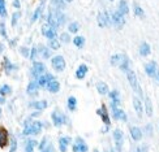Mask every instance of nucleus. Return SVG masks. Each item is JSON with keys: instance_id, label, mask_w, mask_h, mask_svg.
I'll return each instance as SVG.
<instances>
[{"instance_id": "nucleus-1", "label": "nucleus", "mask_w": 159, "mask_h": 152, "mask_svg": "<svg viewBox=\"0 0 159 152\" xmlns=\"http://www.w3.org/2000/svg\"><path fill=\"white\" fill-rule=\"evenodd\" d=\"M65 22V16L59 9H51L48 15V25H51L54 29H57L63 26Z\"/></svg>"}, {"instance_id": "nucleus-2", "label": "nucleus", "mask_w": 159, "mask_h": 152, "mask_svg": "<svg viewBox=\"0 0 159 152\" xmlns=\"http://www.w3.org/2000/svg\"><path fill=\"white\" fill-rule=\"evenodd\" d=\"M42 130V122L39 121H33V122H26L25 129H24V135H37L41 133Z\"/></svg>"}, {"instance_id": "nucleus-3", "label": "nucleus", "mask_w": 159, "mask_h": 152, "mask_svg": "<svg viewBox=\"0 0 159 152\" xmlns=\"http://www.w3.org/2000/svg\"><path fill=\"white\" fill-rule=\"evenodd\" d=\"M127 78H128L129 85L132 86V89H133V91H136L140 98H143V92H142V90H141V87H140V85H138L136 73H134L133 70H130V69H129V70L127 72Z\"/></svg>"}, {"instance_id": "nucleus-4", "label": "nucleus", "mask_w": 159, "mask_h": 152, "mask_svg": "<svg viewBox=\"0 0 159 152\" xmlns=\"http://www.w3.org/2000/svg\"><path fill=\"white\" fill-rule=\"evenodd\" d=\"M111 22H112V25H115L117 29H121L123 26L125 25V17H124V15H121L119 11H115V12H112L111 13Z\"/></svg>"}, {"instance_id": "nucleus-5", "label": "nucleus", "mask_w": 159, "mask_h": 152, "mask_svg": "<svg viewBox=\"0 0 159 152\" xmlns=\"http://www.w3.org/2000/svg\"><path fill=\"white\" fill-rule=\"evenodd\" d=\"M51 64H52V68H54L56 72H63L65 69V60H64V57L60 56V55L52 57Z\"/></svg>"}, {"instance_id": "nucleus-6", "label": "nucleus", "mask_w": 159, "mask_h": 152, "mask_svg": "<svg viewBox=\"0 0 159 152\" xmlns=\"http://www.w3.org/2000/svg\"><path fill=\"white\" fill-rule=\"evenodd\" d=\"M98 24H99L101 28H107V26L112 25L111 16L108 15V12H99V15H98Z\"/></svg>"}, {"instance_id": "nucleus-7", "label": "nucleus", "mask_w": 159, "mask_h": 152, "mask_svg": "<svg viewBox=\"0 0 159 152\" xmlns=\"http://www.w3.org/2000/svg\"><path fill=\"white\" fill-rule=\"evenodd\" d=\"M114 139H115V144H116V148L117 151L120 152L123 148V143H124V134L120 129H115L114 130Z\"/></svg>"}, {"instance_id": "nucleus-8", "label": "nucleus", "mask_w": 159, "mask_h": 152, "mask_svg": "<svg viewBox=\"0 0 159 152\" xmlns=\"http://www.w3.org/2000/svg\"><path fill=\"white\" fill-rule=\"evenodd\" d=\"M51 117H52V121H54L55 126H61V125H64L65 121H67L65 116L61 113V112H59V111H54V112H52Z\"/></svg>"}, {"instance_id": "nucleus-9", "label": "nucleus", "mask_w": 159, "mask_h": 152, "mask_svg": "<svg viewBox=\"0 0 159 152\" xmlns=\"http://www.w3.org/2000/svg\"><path fill=\"white\" fill-rule=\"evenodd\" d=\"M44 72H46L44 64H43V63H38V61H35L34 65H33V69H31V76H33V77H35V78H38L39 76H42Z\"/></svg>"}, {"instance_id": "nucleus-10", "label": "nucleus", "mask_w": 159, "mask_h": 152, "mask_svg": "<svg viewBox=\"0 0 159 152\" xmlns=\"http://www.w3.org/2000/svg\"><path fill=\"white\" fill-rule=\"evenodd\" d=\"M42 34L48 39H54V38H56V29H54L51 25L46 24L42 26Z\"/></svg>"}, {"instance_id": "nucleus-11", "label": "nucleus", "mask_w": 159, "mask_h": 152, "mask_svg": "<svg viewBox=\"0 0 159 152\" xmlns=\"http://www.w3.org/2000/svg\"><path fill=\"white\" fill-rule=\"evenodd\" d=\"M89 147L81 138H77L76 139V143L73 144V152H88Z\"/></svg>"}, {"instance_id": "nucleus-12", "label": "nucleus", "mask_w": 159, "mask_h": 152, "mask_svg": "<svg viewBox=\"0 0 159 152\" xmlns=\"http://www.w3.org/2000/svg\"><path fill=\"white\" fill-rule=\"evenodd\" d=\"M52 79H55L52 74H42V76H39L37 78V82H38V85L41 86V87H43V86H47V83L51 82Z\"/></svg>"}, {"instance_id": "nucleus-13", "label": "nucleus", "mask_w": 159, "mask_h": 152, "mask_svg": "<svg viewBox=\"0 0 159 152\" xmlns=\"http://www.w3.org/2000/svg\"><path fill=\"white\" fill-rule=\"evenodd\" d=\"M8 146V131L3 126H0V147L4 148Z\"/></svg>"}, {"instance_id": "nucleus-14", "label": "nucleus", "mask_w": 159, "mask_h": 152, "mask_svg": "<svg viewBox=\"0 0 159 152\" xmlns=\"http://www.w3.org/2000/svg\"><path fill=\"white\" fill-rule=\"evenodd\" d=\"M145 72L148 73L149 77L151 78H154L155 74H157V72H158V68H157V64L154 61H151L149 64H146V67H145Z\"/></svg>"}, {"instance_id": "nucleus-15", "label": "nucleus", "mask_w": 159, "mask_h": 152, "mask_svg": "<svg viewBox=\"0 0 159 152\" xmlns=\"http://www.w3.org/2000/svg\"><path fill=\"white\" fill-rule=\"evenodd\" d=\"M112 115H114V118L120 121H127V115L124 113V111L119 109L117 107H112Z\"/></svg>"}, {"instance_id": "nucleus-16", "label": "nucleus", "mask_w": 159, "mask_h": 152, "mask_svg": "<svg viewBox=\"0 0 159 152\" xmlns=\"http://www.w3.org/2000/svg\"><path fill=\"white\" fill-rule=\"evenodd\" d=\"M44 3H46V0H41V4H39V5L37 7L35 12L33 13V18H31V22H35L37 20H38L39 17H41L42 12H43V8H44Z\"/></svg>"}, {"instance_id": "nucleus-17", "label": "nucleus", "mask_w": 159, "mask_h": 152, "mask_svg": "<svg viewBox=\"0 0 159 152\" xmlns=\"http://www.w3.org/2000/svg\"><path fill=\"white\" fill-rule=\"evenodd\" d=\"M70 138L69 137H61L59 139V148H60L61 152H67V148H68V144L70 143Z\"/></svg>"}, {"instance_id": "nucleus-18", "label": "nucleus", "mask_w": 159, "mask_h": 152, "mask_svg": "<svg viewBox=\"0 0 159 152\" xmlns=\"http://www.w3.org/2000/svg\"><path fill=\"white\" fill-rule=\"evenodd\" d=\"M110 98H111V107H117L120 104V95H119V91L117 90H114L110 92Z\"/></svg>"}, {"instance_id": "nucleus-19", "label": "nucleus", "mask_w": 159, "mask_h": 152, "mask_svg": "<svg viewBox=\"0 0 159 152\" xmlns=\"http://www.w3.org/2000/svg\"><path fill=\"white\" fill-rule=\"evenodd\" d=\"M133 107H134V111L137 112V115L142 117V113H143V107H142V102H141V99H138V98H134L133 99Z\"/></svg>"}, {"instance_id": "nucleus-20", "label": "nucleus", "mask_w": 159, "mask_h": 152, "mask_svg": "<svg viewBox=\"0 0 159 152\" xmlns=\"http://www.w3.org/2000/svg\"><path fill=\"white\" fill-rule=\"evenodd\" d=\"M97 113L102 117L103 122L108 126V125H110V117H108V115H107V111H106V105H104V104L102 105V108H101V109H98V111H97Z\"/></svg>"}, {"instance_id": "nucleus-21", "label": "nucleus", "mask_w": 159, "mask_h": 152, "mask_svg": "<svg viewBox=\"0 0 159 152\" xmlns=\"http://www.w3.org/2000/svg\"><path fill=\"white\" fill-rule=\"evenodd\" d=\"M130 137L133 138L134 141H141V138H142V131L140 128H137V126H132L130 128Z\"/></svg>"}, {"instance_id": "nucleus-22", "label": "nucleus", "mask_w": 159, "mask_h": 152, "mask_svg": "<svg viewBox=\"0 0 159 152\" xmlns=\"http://www.w3.org/2000/svg\"><path fill=\"white\" fill-rule=\"evenodd\" d=\"M47 89H48L50 92L55 94V92H57L59 90H60V83H59L57 81H55V79H52L51 82L47 83Z\"/></svg>"}, {"instance_id": "nucleus-23", "label": "nucleus", "mask_w": 159, "mask_h": 152, "mask_svg": "<svg viewBox=\"0 0 159 152\" xmlns=\"http://www.w3.org/2000/svg\"><path fill=\"white\" fill-rule=\"evenodd\" d=\"M38 89H39V85L37 81H31L29 85H28V94L29 95H35L38 92Z\"/></svg>"}, {"instance_id": "nucleus-24", "label": "nucleus", "mask_w": 159, "mask_h": 152, "mask_svg": "<svg viewBox=\"0 0 159 152\" xmlns=\"http://www.w3.org/2000/svg\"><path fill=\"white\" fill-rule=\"evenodd\" d=\"M86 73H88V67H86L85 64H82V65H80V67H78V69L76 72V77L78 79H84Z\"/></svg>"}, {"instance_id": "nucleus-25", "label": "nucleus", "mask_w": 159, "mask_h": 152, "mask_svg": "<svg viewBox=\"0 0 159 152\" xmlns=\"http://www.w3.org/2000/svg\"><path fill=\"white\" fill-rule=\"evenodd\" d=\"M119 12H120L121 15H124V16L128 15L129 7H128V2H127V0H120V3H119Z\"/></svg>"}, {"instance_id": "nucleus-26", "label": "nucleus", "mask_w": 159, "mask_h": 152, "mask_svg": "<svg viewBox=\"0 0 159 152\" xmlns=\"http://www.w3.org/2000/svg\"><path fill=\"white\" fill-rule=\"evenodd\" d=\"M30 107L35 108L37 111H43V109L47 108V102H46V100H39V102L30 103Z\"/></svg>"}, {"instance_id": "nucleus-27", "label": "nucleus", "mask_w": 159, "mask_h": 152, "mask_svg": "<svg viewBox=\"0 0 159 152\" xmlns=\"http://www.w3.org/2000/svg\"><path fill=\"white\" fill-rule=\"evenodd\" d=\"M150 52H151V50H150L149 43L142 42L141 46H140V54H141V56H149Z\"/></svg>"}, {"instance_id": "nucleus-28", "label": "nucleus", "mask_w": 159, "mask_h": 152, "mask_svg": "<svg viewBox=\"0 0 159 152\" xmlns=\"http://www.w3.org/2000/svg\"><path fill=\"white\" fill-rule=\"evenodd\" d=\"M125 59V55H121V54H117V55H114L111 57V64L115 65V67H119L121 64V61Z\"/></svg>"}, {"instance_id": "nucleus-29", "label": "nucleus", "mask_w": 159, "mask_h": 152, "mask_svg": "<svg viewBox=\"0 0 159 152\" xmlns=\"http://www.w3.org/2000/svg\"><path fill=\"white\" fill-rule=\"evenodd\" d=\"M97 90H98V92L101 95L108 94V86H107V83H104V82H98L97 83Z\"/></svg>"}, {"instance_id": "nucleus-30", "label": "nucleus", "mask_w": 159, "mask_h": 152, "mask_svg": "<svg viewBox=\"0 0 159 152\" xmlns=\"http://www.w3.org/2000/svg\"><path fill=\"white\" fill-rule=\"evenodd\" d=\"M37 146V141H28L26 142V146H25V152H34V147Z\"/></svg>"}, {"instance_id": "nucleus-31", "label": "nucleus", "mask_w": 159, "mask_h": 152, "mask_svg": "<svg viewBox=\"0 0 159 152\" xmlns=\"http://www.w3.org/2000/svg\"><path fill=\"white\" fill-rule=\"evenodd\" d=\"M145 104H146V108H145V111H146V115L150 117L153 116V107H151V100L146 96V99H145Z\"/></svg>"}, {"instance_id": "nucleus-32", "label": "nucleus", "mask_w": 159, "mask_h": 152, "mask_svg": "<svg viewBox=\"0 0 159 152\" xmlns=\"http://www.w3.org/2000/svg\"><path fill=\"white\" fill-rule=\"evenodd\" d=\"M48 47L51 48V50H59L60 48V42L57 41L56 38H54V39H50V43H48Z\"/></svg>"}, {"instance_id": "nucleus-33", "label": "nucleus", "mask_w": 159, "mask_h": 152, "mask_svg": "<svg viewBox=\"0 0 159 152\" xmlns=\"http://www.w3.org/2000/svg\"><path fill=\"white\" fill-rule=\"evenodd\" d=\"M77 107V100H76V98L75 96H69L68 98V108L69 111H75Z\"/></svg>"}, {"instance_id": "nucleus-34", "label": "nucleus", "mask_w": 159, "mask_h": 152, "mask_svg": "<svg viewBox=\"0 0 159 152\" xmlns=\"http://www.w3.org/2000/svg\"><path fill=\"white\" fill-rule=\"evenodd\" d=\"M11 92H12L11 86H8V85H2V86H0V94H2L3 96L9 95Z\"/></svg>"}, {"instance_id": "nucleus-35", "label": "nucleus", "mask_w": 159, "mask_h": 152, "mask_svg": "<svg viewBox=\"0 0 159 152\" xmlns=\"http://www.w3.org/2000/svg\"><path fill=\"white\" fill-rule=\"evenodd\" d=\"M119 68H120L123 72H128V70H129V60H128L127 56H125V59L121 61V64L119 65Z\"/></svg>"}, {"instance_id": "nucleus-36", "label": "nucleus", "mask_w": 159, "mask_h": 152, "mask_svg": "<svg viewBox=\"0 0 159 152\" xmlns=\"http://www.w3.org/2000/svg\"><path fill=\"white\" fill-rule=\"evenodd\" d=\"M51 4H52V7H55V8L59 11L65 8V4L61 2V0H51Z\"/></svg>"}, {"instance_id": "nucleus-37", "label": "nucleus", "mask_w": 159, "mask_h": 152, "mask_svg": "<svg viewBox=\"0 0 159 152\" xmlns=\"http://www.w3.org/2000/svg\"><path fill=\"white\" fill-rule=\"evenodd\" d=\"M73 43H75V46H77L78 48H82V46L85 44V38L84 37H76L73 39Z\"/></svg>"}, {"instance_id": "nucleus-38", "label": "nucleus", "mask_w": 159, "mask_h": 152, "mask_svg": "<svg viewBox=\"0 0 159 152\" xmlns=\"http://www.w3.org/2000/svg\"><path fill=\"white\" fill-rule=\"evenodd\" d=\"M134 16H137V17H140V18H143L145 17V12L142 11V8L140 5H134Z\"/></svg>"}, {"instance_id": "nucleus-39", "label": "nucleus", "mask_w": 159, "mask_h": 152, "mask_svg": "<svg viewBox=\"0 0 159 152\" xmlns=\"http://www.w3.org/2000/svg\"><path fill=\"white\" fill-rule=\"evenodd\" d=\"M0 17H7V9H5V0H0Z\"/></svg>"}, {"instance_id": "nucleus-40", "label": "nucleus", "mask_w": 159, "mask_h": 152, "mask_svg": "<svg viewBox=\"0 0 159 152\" xmlns=\"http://www.w3.org/2000/svg\"><path fill=\"white\" fill-rule=\"evenodd\" d=\"M68 30H69V33H73V34H75V33H77L80 30V26H78L77 22H72L68 26Z\"/></svg>"}, {"instance_id": "nucleus-41", "label": "nucleus", "mask_w": 159, "mask_h": 152, "mask_svg": "<svg viewBox=\"0 0 159 152\" xmlns=\"http://www.w3.org/2000/svg\"><path fill=\"white\" fill-rule=\"evenodd\" d=\"M20 17H21V13H20V12L13 13V16H12V26H13V28L16 26V24H17V21H18Z\"/></svg>"}, {"instance_id": "nucleus-42", "label": "nucleus", "mask_w": 159, "mask_h": 152, "mask_svg": "<svg viewBox=\"0 0 159 152\" xmlns=\"http://www.w3.org/2000/svg\"><path fill=\"white\" fill-rule=\"evenodd\" d=\"M0 34H2V37H3V38L8 39V35H7V31H5V24H4L3 21L0 22Z\"/></svg>"}, {"instance_id": "nucleus-43", "label": "nucleus", "mask_w": 159, "mask_h": 152, "mask_svg": "<svg viewBox=\"0 0 159 152\" xmlns=\"http://www.w3.org/2000/svg\"><path fill=\"white\" fill-rule=\"evenodd\" d=\"M41 54H42V56L44 57V59H48L50 57V48H46V47H41Z\"/></svg>"}, {"instance_id": "nucleus-44", "label": "nucleus", "mask_w": 159, "mask_h": 152, "mask_svg": "<svg viewBox=\"0 0 159 152\" xmlns=\"http://www.w3.org/2000/svg\"><path fill=\"white\" fill-rule=\"evenodd\" d=\"M37 54H38V48H37V47H33V48H31V54L29 55L30 60H35V57H37Z\"/></svg>"}, {"instance_id": "nucleus-45", "label": "nucleus", "mask_w": 159, "mask_h": 152, "mask_svg": "<svg viewBox=\"0 0 159 152\" xmlns=\"http://www.w3.org/2000/svg\"><path fill=\"white\" fill-rule=\"evenodd\" d=\"M60 39H61V42H63V43H69V41H70V39H69V35L67 34V33H63V34L60 35Z\"/></svg>"}, {"instance_id": "nucleus-46", "label": "nucleus", "mask_w": 159, "mask_h": 152, "mask_svg": "<svg viewBox=\"0 0 159 152\" xmlns=\"http://www.w3.org/2000/svg\"><path fill=\"white\" fill-rule=\"evenodd\" d=\"M16 150H17V142H16V139H13V141H12V146H11V151H9V152H16Z\"/></svg>"}, {"instance_id": "nucleus-47", "label": "nucleus", "mask_w": 159, "mask_h": 152, "mask_svg": "<svg viewBox=\"0 0 159 152\" xmlns=\"http://www.w3.org/2000/svg\"><path fill=\"white\" fill-rule=\"evenodd\" d=\"M134 152H148V146H140V147H137Z\"/></svg>"}, {"instance_id": "nucleus-48", "label": "nucleus", "mask_w": 159, "mask_h": 152, "mask_svg": "<svg viewBox=\"0 0 159 152\" xmlns=\"http://www.w3.org/2000/svg\"><path fill=\"white\" fill-rule=\"evenodd\" d=\"M5 67H7V73H11L13 65H12L11 63H8V60H7V59H5Z\"/></svg>"}, {"instance_id": "nucleus-49", "label": "nucleus", "mask_w": 159, "mask_h": 152, "mask_svg": "<svg viewBox=\"0 0 159 152\" xmlns=\"http://www.w3.org/2000/svg\"><path fill=\"white\" fill-rule=\"evenodd\" d=\"M46 144H47V138H43V141H42V143L41 144H39V150H43L44 148V146H46Z\"/></svg>"}, {"instance_id": "nucleus-50", "label": "nucleus", "mask_w": 159, "mask_h": 152, "mask_svg": "<svg viewBox=\"0 0 159 152\" xmlns=\"http://www.w3.org/2000/svg\"><path fill=\"white\" fill-rule=\"evenodd\" d=\"M21 54H22L25 57H28V56H29V50L26 48V47H22V48H21Z\"/></svg>"}, {"instance_id": "nucleus-51", "label": "nucleus", "mask_w": 159, "mask_h": 152, "mask_svg": "<svg viewBox=\"0 0 159 152\" xmlns=\"http://www.w3.org/2000/svg\"><path fill=\"white\" fill-rule=\"evenodd\" d=\"M42 152H54V147H52L51 144H50V146H48L47 148H43V150H42Z\"/></svg>"}, {"instance_id": "nucleus-52", "label": "nucleus", "mask_w": 159, "mask_h": 152, "mask_svg": "<svg viewBox=\"0 0 159 152\" xmlns=\"http://www.w3.org/2000/svg\"><path fill=\"white\" fill-rule=\"evenodd\" d=\"M13 7H15V8H20V0H15V2H13Z\"/></svg>"}, {"instance_id": "nucleus-53", "label": "nucleus", "mask_w": 159, "mask_h": 152, "mask_svg": "<svg viewBox=\"0 0 159 152\" xmlns=\"http://www.w3.org/2000/svg\"><path fill=\"white\" fill-rule=\"evenodd\" d=\"M5 103V99H4V96L0 94V104H4Z\"/></svg>"}, {"instance_id": "nucleus-54", "label": "nucleus", "mask_w": 159, "mask_h": 152, "mask_svg": "<svg viewBox=\"0 0 159 152\" xmlns=\"http://www.w3.org/2000/svg\"><path fill=\"white\" fill-rule=\"evenodd\" d=\"M155 79H157V82H158V85H159V69H158V72H157V74H155V77H154Z\"/></svg>"}, {"instance_id": "nucleus-55", "label": "nucleus", "mask_w": 159, "mask_h": 152, "mask_svg": "<svg viewBox=\"0 0 159 152\" xmlns=\"http://www.w3.org/2000/svg\"><path fill=\"white\" fill-rule=\"evenodd\" d=\"M3 50H4V44L0 43V52H3Z\"/></svg>"}, {"instance_id": "nucleus-56", "label": "nucleus", "mask_w": 159, "mask_h": 152, "mask_svg": "<svg viewBox=\"0 0 159 152\" xmlns=\"http://www.w3.org/2000/svg\"><path fill=\"white\" fill-rule=\"evenodd\" d=\"M64 2H67V3H70V2H72V0H64Z\"/></svg>"}, {"instance_id": "nucleus-57", "label": "nucleus", "mask_w": 159, "mask_h": 152, "mask_svg": "<svg viewBox=\"0 0 159 152\" xmlns=\"http://www.w3.org/2000/svg\"><path fill=\"white\" fill-rule=\"evenodd\" d=\"M0 116H2V109H0Z\"/></svg>"}, {"instance_id": "nucleus-58", "label": "nucleus", "mask_w": 159, "mask_h": 152, "mask_svg": "<svg viewBox=\"0 0 159 152\" xmlns=\"http://www.w3.org/2000/svg\"><path fill=\"white\" fill-rule=\"evenodd\" d=\"M111 2H114V0H111Z\"/></svg>"}]
</instances>
